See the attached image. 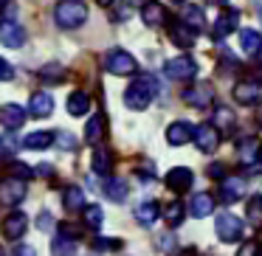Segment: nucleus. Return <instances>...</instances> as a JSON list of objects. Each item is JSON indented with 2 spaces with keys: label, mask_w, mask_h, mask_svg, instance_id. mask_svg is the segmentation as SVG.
Listing matches in <instances>:
<instances>
[{
  "label": "nucleus",
  "mask_w": 262,
  "mask_h": 256,
  "mask_svg": "<svg viewBox=\"0 0 262 256\" xmlns=\"http://www.w3.org/2000/svg\"><path fill=\"white\" fill-rule=\"evenodd\" d=\"M155 96H158V79L144 74V76H136L130 82V87L124 90V104L130 110H147L155 102Z\"/></svg>",
  "instance_id": "obj_1"
},
{
  "label": "nucleus",
  "mask_w": 262,
  "mask_h": 256,
  "mask_svg": "<svg viewBox=\"0 0 262 256\" xmlns=\"http://www.w3.org/2000/svg\"><path fill=\"white\" fill-rule=\"evenodd\" d=\"M85 20H88V6L82 0H59L57 6H54V23L65 31L79 29Z\"/></svg>",
  "instance_id": "obj_2"
},
{
  "label": "nucleus",
  "mask_w": 262,
  "mask_h": 256,
  "mask_svg": "<svg viewBox=\"0 0 262 256\" xmlns=\"http://www.w3.org/2000/svg\"><path fill=\"white\" fill-rule=\"evenodd\" d=\"M166 76H169L172 82H189L198 76V62H194L189 54H183V57H175L166 62Z\"/></svg>",
  "instance_id": "obj_3"
},
{
  "label": "nucleus",
  "mask_w": 262,
  "mask_h": 256,
  "mask_svg": "<svg viewBox=\"0 0 262 256\" xmlns=\"http://www.w3.org/2000/svg\"><path fill=\"white\" fill-rule=\"evenodd\" d=\"M104 68L113 76H133L138 71V65L127 51H119V48H116V51H110L107 57H104Z\"/></svg>",
  "instance_id": "obj_4"
},
{
  "label": "nucleus",
  "mask_w": 262,
  "mask_h": 256,
  "mask_svg": "<svg viewBox=\"0 0 262 256\" xmlns=\"http://www.w3.org/2000/svg\"><path fill=\"white\" fill-rule=\"evenodd\" d=\"M217 144H220V130H217L214 124H200L194 127V147L200 149V152H214Z\"/></svg>",
  "instance_id": "obj_5"
},
{
  "label": "nucleus",
  "mask_w": 262,
  "mask_h": 256,
  "mask_svg": "<svg viewBox=\"0 0 262 256\" xmlns=\"http://www.w3.org/2000/svg\"><path fill=\"white\" fill-rule=\"evenodd\" d=\"M211 99H214V90H211L209 82H198L194 87H186V90H183V102L192 104V107H198V110L209 107Z\"/></svg>",
  "instance_id": "obj_6"
},
{
  "label": "nucleus",
  "mask_w": 262,
  "mask_h": 256,
  "mask_svg": "<svg viewBox=\"0 0 262 256\" xmlns=\"http://www.w3.org/2000/svg\"><path fill=\"white\" fill-rule=\"evenodd\" d=\"M26 197V180L20 177H9V180L0 183V203L3 205H17Z\"/></svg>",
  "instance_id": "obj_7"
},
{
  "label": "nucleus",
  "mask_w": 262,
  "mask_h": 256,
  "mask_svg": "<svg viewBox=\"0 0 262 256\" xmlns=\"http://www.w3.org/2000/svg\"><path fill=\"white\" fill-rule=\"evenodd\" d=\"M214 228H217V237H220L223 242H237V239L243 237V222L234 214H220Z\"/></svg>",
  "instance_id": "obj_8"
},
{
  "label": "nucleus",
  "mask_w": 262,
  "mask_h": 256,
  "mask_svg": "<svg viewBox=\"0 0 262 256\" xmlns=\"http://www.w3.org/2000/svg\"><path fill=\"white\" fill-rule=\"evenodd\" d=\"M198 34L200 31H194L186 20H175V23L169 26V40L175 42L178 48H192L194 40H198Z\"/></svg>",
  "instance_id": "obj_9"
},
{
  "label": "nucleus",
  "mask_w": 262,
  "mask_h": 256,
  "mask_svg": "<svg viewBox=\"0 0 262 256\" xmlns=\"http://www.w3.org/2000/svg\"><path fill=\"white\" fill-rule=\"evenodd\" d=\"M0 42L6 48H23V42H26L23 26L14 23V20H3V23H0Z\"/></svg>",
  "instance_id": "obj_10"
},
{
  "label": "nucleus",
  "mask_w": 262,
  "mask_h": 256,
  "mask_svg": "<svg viewBox=\"0 0 262 256\" xmlns=\"http://www.w3.org/2000/svg\"><path fill=\"white\" fill-rule=\"evenodd\" d=\"M239 26V12L237 9H223L220 14H217V23H214V40H223V37H228L234 29Z\"/></svg>",
  "instance_id": "obj_11"
},
{
  "label": "nucleus",
  "mask_w": 262,
  "mask_h": 256,
  "mask_svg": "<svg viewBox=\"0 0 262 256\" xmlns=\"http://www.w3.org/2000/svg\"><path fill=\"white\" fill-rule=\"evenodd\" d=\"M194 183V175L192 169H186V166H175V169H169V175H166V186L172 189V192H189Z\"/></svg>",
  "instance_id": "obj_12"
},
{
  "label": "nucleus",
  "mask_w": 262,
  "mask_h": 256,
  "mask_svg": "<svg viewBox=\"0 0 262 256\" xmlns=\"http://www.w3.org/2000/svg\"><path fill=\"white\" fill-rule=\"evenodd\" d=\"M29 113L34 115V119H48V115L54 113V99H51V93H46V90L31 93V99H29Z\"/></svg>",
  "instance_id": "obj_13"
},
{
  "label": "nucleus",
  "mask_w": 262,
  "mask_h": 256,
  "mask_svg": "<svg viewBox=\"0 0 262 256\" xmlns=\"http://www.w3.org/2000/svg\"><path fill=\"white\" fill-rule=\"evenodd\" d=\"M26 119H29V115H26V110L20 107V104H3V107H0V124L12 132L20 130V127L26 124Z\"/></svg>",
  "instance_id": "obj_14"
},
{
  "label": "nucleus",
  "mask_w": 262,
  "mask_h": 256,
  "mask_svg": "<svg viewBox=\"0 0 262 256\" xmlns=\"http://www.w3.org/2000/svg\"><path fill=\"white\" fill-rule=\"evenodd\" d=\"M26 228H29V217H26L23 211H14V214H9L6 220H3V234H6L9 239H20L26 234Z\"/></svg>",
  "instance_id": "obj_15"
},
{
  "label": "nucleus",
  "mask_w": 262,
  "mask_h": 256,
  "mask_svg": "<svg viewBox=\"0 0 262 256\" xmlns=\"http://www.w3.org/2000/svg\"><path fill=\"white\" fill-rule=\"evenodd\" d=\"M194 138V127L186 124V121H175V124L166 130V141L172 144V147H183L186 141H192Z\"/></svg>",
  "instance_id": "obj_16"
},
{
  "label": "nucleus",
  "mask_w": 262,
  "mask_h": 256,
  "mask_svg": "<svg viewBox=\"0 0 262 256\" xmlns=\"http://www.w3.org/2000/svg\"><path fill=\"white\" fill-rule=\"evenodd\" d=\"M245 192V183L239 177H223L220 180V200L223 203H237Z\"/></svg>",
  "instance_id": "obj_17"
},
{
  "label": "nucleus",
  "mask_w": 262,
  "mask_h": 256,
  "mask_svg": "<svg viewBox=\"0 0 262 256\" xmlns=\"http://www.w3.org/2000/svg\"><path fill=\"white\" fill-rule=\"evenodd\" d=\"M211 211H214V197H211L209 192H200L192 197V203H189V214L198 217V220H203V217H209Z\"/></svg>",
  "instance_id": "obj_18"
},
{
  "label": "nucleus",
  "mask_w": 262,
  "mask_h": 256,
  "mask_svg": "<svg viewBox=\"0 0 262 256\" xmlns=\"http://www.w3.org/2000/svg\"><path fill=\"white\" fill-rule=\"evenodd\" d=\"M239 48H243V54H248V57H256V54L262 51V34L254 29H243L239 31Z\"/></svg>",
  "instance_id": "obj_19"
},
{
  "label": "nucleus",
  "mask_w": 262,
  "mask_h": 256,
  "mask_svg": "<svg viewBox=\"0 0 262 256\" xmlns=\"http://www.w3.org/2000/svg\"><path fill=\"white\" fill-rule=\"evenodd\" d=\"M141 20L149 26V29H155V26H164V23H166V9L161 6V3L147 0V6L141 9Z\"/></svg>",
  "instance_id": "obj_20"
},
{
  "label": "nucleus",
  "mask_w": 262,
  "mask_h": 256,
  "mask_svg": "<svg viewBox=\"0 0 262 256\" xmlns=\"http://www.w3.org/2000/svg\"><path fill=\"white\" fill-rule=\"evenodd\" d=\"M237 152H239V164H245V166L259 160V144H256V138H243V141H237Z\"/></svg>",
  "instance_id": "obj_21"
},
{
  "label": "nucleus",
  "mask_w": 262,
  "mask_h": 256,
  "mask_svg": "<svg viewBox=\"0 0 262 256\" xmlns=\"http://www.w3.org/2000/svg\"><path fill=\"white\" fill-rule=\"evenodd\" d=\"M158 214H161V208H158L155 200H141V203L136 205V220L141 222V225H152V222L158 220Z\"/></svg>",
  "instance_id": "obj_22"
},
{
  "label": "nucleus",
  "mask_w": 262,
  "mask_h": 256,
  "mask_svg": "<svg viewBox=\"0 0 262 256\" xmlns=\"http://www.w3.org/2000/svg\"><path fill=\"white\" fill-rule=\"evenodd\" d=\"M91 110V96H88L85 90H74L68 96V113L76 115V119H82V115Z\"/></svg>",
  "instance_id": "obj_23"
},
{
  "label": "nucleus",
  "mask_w": 262,
  "mask_h": 256,
  "mask_svg": "<svg viewBox=\"0 0 262 256\" xmlns=\"http://www.w3.org/2000/svg\"><path fill=\"white\" fill-rule=\"evenodd\" d=\"M62 203H65L68 211H82L85 208V192H82V186H65Z\"/></svg>",
  "instance_id": "obj_24"
},
{
  "label": "nucleus",
  "mask_w": 262,
  "mask_h": 256,
  "mask_svg": "<svg viewBox=\"0 0 262 256\" xmlns=\"http://www.w3.org/2000/svg\"><path fill=\"white\" fill-rule=\"evenodd\" d=\"M234 99H237L239 104H254L256 99H259V87H256L254 82H239V85L234 87Z\"/></svg>",
  "instance_id": "obj_25"
},
{
  "label": "nucleus",
  "mask_w": 262,
  "mask_h": 256,
  "mask_svg": "<svg viewBox=\"0 0 262 256\" xmlns=\"http://www.w3.org/2000/svg\"><path fill=\"white\" fill-rule=\"evenodd\" d=\"M127 180H121V177H110L107 183H104V194H107L113 203H121V200H127Z\"/></svg>",
  "instance_id": "obj_26"
},
{
  "label": "nucleus",
  "mask_w": 262,
  "mask_h": 256,
  "mask_svg": "<svg viewBox=\"0 0 262 256\" xmlns=\"http://www.w3.org/2000/svg\"><path fill=\"white\" fill-rule=\"evenodd\" d=\"M37 76H40V82H46V85H59V82H65V71H62V65H59V62L42 65V71Z\"/></svg>",
  "instance_id": "obj_27"
},
{
  "label": "nucleus",
  "mask_w": 262,
  "mask_h": 256,
  "mask_svg": "<svg viewBox=\"0 0 262 256\" xmlns=\"http://www.w3.org/2000/svg\"><path fill=\"white\" fill-rule=\"evenodd\" d=\"M51 256H76V239L59 234V237L54 239V245H51Z\"/></svg>",
  "instance_id": "obj_28"
},
{
  "label": "nucleus",
  "mask_w": 262,
  "mask_h": 256,
  "mask_svg": "<svg viewBox=\"0 0 262 256\" xmlns=\"http://www.w3.org/2000/svg\"><path fill=\"white\" fill-rule=\"evenodd\" d=\"M51 144H54V132L40 130V132H31V135H26L23 147H26V149H48Z\"/></svg>",
  "instance_id": "obj_29"
},
{
  "label": "nucleus",
  "mask_w": 262,
  "mask_h": 256,
  "mask_svg": "<svg viewBox=\"0 0 262 256\" xmlns=\"http://www.w3.org/2000/svg\"><path fill=\"white\" fill-rule=\"evenodd\" d=\"M110 169H113V155L107 149H96L93 152V172L96 175H110Z\"/></svg>",
  "instance_id": "obj_30"
},
{
  "label": "nucleus",
  "mask_w": 262,
  "mask_h": 256,
  "mask_svg": "<svg viewBox=\"0 0 262 256\" xmlns=\"http://www.w3.org/2000/svg\"><path fill=\"white\" fill-rule=\"evenodd\" d=\"M82 222H85L88 228H93V231H96V228L104 222L102 205H85V208H82Z\"/></svg>",
  "instance_id": "obj_31"
},
{
  "label": "nucleus",
  "mask_w": 262,
  "mask_h": 256,
  "mask_svg": "<svg viewBox=\"0 0 262 256\" xmlns=\"http://www.w3.org/2000/svg\"><path fill=\"white\" fill-rule=\"evenodd\" d=\"M102 130H104V119L102 115H93V119L88 121V127H85V141L88 144H99L104 138Z\"/></svg>",
  "instance_id": "obj_32"
},
{
  "label": "nucleus",
  "mask_w": 262,
  "mask_h": 256,
  "mask_svg": "<svg viewBox=\"0 0 262 256\" xmlns=\"http://www.w3.org/2000/svg\"><path fill=\"white\" fill-rule=\"evenodd\" d=\"M17 149H20V144H17V138H14L12 132H3V135H0V160L14 158Z\"/></svg>",
  "instance_id": "obj_33"
},
{
  "label": "nucleus",
  "mask_w": 262,
  "mask_h": 256,
  "mask_svg": "<svg viewBox=\"0 0 262 256\" xmlns=\"http://www.w3.org/2000/svg\"><path fill=\"white\" fill-rule=\"evenodd\" d=\"M245 217H248L251 225H262V194H256V197L248 200V205H245Z\"/></svg>",
  "instance_id": "obj_34"
},
{
  "label": "nucleus",
  "mask_w": 262,
  "mask_h": 256,
  "mask_svg": "<svg viewBox=\"0 0 262 256\" xmlns=\"http://www.w3.org/2000/svg\"><path fill=\"white\" fill-rule=\"evenodd\" d=\"M214 127L223 132H231L234 130V113L228 107H217L214 110Z\"/></svg>",
  "instance_id": "obj_35"
},
{
  "label": "nucleus",
  "mask_w": 262,
  "mask_h": 256,
  "mask_svg": "<svg viewBox=\"0 0 262 256\" xmlns=\"http://www.w3.org/2000/svg\"><path fill=\"white\" fill-rule=\"evenodd\" d=\"M183 20H186L189 26H192L194 31H200L206 26V14L200 6H186V12H183Z\"/></svg>",
  "instance_id": "obj_36"
},
{
  "label": "nucleus",
  "mask_w": 262,
  "mask_h": 256,
  "mask_svg": "<svg viewBox=\"0 0 262 256\" xmlns=\"http://www.w3.org/2000/svg\"><path fill=\"white\" fill-rule=\"evenodd\" d=\"M164 217H166V222H169V228H178V225L183 222V203H178V200H172V203L166 205Z\"/></svg>",
  "instance_id": "obj_37"
},
{
  "label": "nucleus",
  "mask_w": 262,
  "mask_h": 256,
  "mask_svg": "<svg viewBox=\"0 0 262 256\" xmlns=\"http://www.w3.org/2000/svg\"><path fill=\"white\" fill-rule=\"evenodd\" d=\"M119 248H121L119 239H107V237H96V239H93V250H107V253H110V250H119Z\"/></svg>",
  "instance_id": "obj_38"
},
{
  "label": "nucleus",
  "mask_w": 262,
  "mask_h": 256,
  "mask_svg": "<svg viewBox=\"0 0 262 256\" xmlns=\"http://www.w3.org/2000/svg\"><path fill=\"white\" fill-rule=\"evenodd\" d=\"M12 175H17L20 180H29V177H34V169H29L26 164H20V160H14V164H12Z\"/></svg>",
  "instance_id": "obj_39"
},
{
  "label": "nucleus",
  "mask_w": 262,
  "mask_h": 256,
  "mask_svg": "<svg viewBox=\"0 0 262 256\" xmlns=\"http://www.w3.org/2000/svg\"><path fill=\"white\" fill-rule=\"evenodd\" d=\"M57 144H59V149H68V152H71V149H76V138L71 135V132H59Z\"/></svg>",
  "instance_id": "obj_40"
},
{
  "label": "nucleus",
  "mask_w": 262,
  "mask_h": 256,
  "mask_svg": "<svg viewBox=\"0 0 262 256\" xmlns=\"http://www.w3.org/2000/svg\"><path fill=\"white\" fill-rule=\"evenodd\" d=\"M9 79H14V68L0 57V82H9Z\"/></svg>",
  "instance_id": "obj_41"
},
{
  "label": "nucleus",
  "mask_w": 262,
  "mask_h": 256,
  "mask_svg": "<svg viewBox=\"0 0 262 256\" xmlns=\"http://www.w3.org/2000/svg\"><path fill=\"white\" fill-rule=\"evenodd\" d=\"M37 225H40V231H51V228H54V217L48 214V211H42V214L37 217Z\"/></svg>",
  "instance_id": "obj_42"
},
{
  "label": "nucleus",
  "mask_w": 262,
  "mask_h": 256,
  "mask_svg": "<svg viewBox=\"0 0 262 256\" xmlns=\"http://www.w3.org/2000/svg\"><path fill=\"white\" fill-rule=\"evenodd\" d=\"M206 172H209L211 180H223V177H226V166H223V164H211Z\"/></svg>",
  "instance_id": "obj_43"
},
{
  "label": "nucleus",
  "mask_w": 262,
  "mask_h": 256,
  "mask_svg": "<svg viewBox=\"0 0 262 256\" xmlns=\"http://www.w3.org/2000/svg\"><path fill=\"white\" fill-rule=\"evenodd\" d=\"M259 253V245L256 242H248V245H243V250H239L237 256H256Z\"/></svg>",
  "instance_id": "obj_44"
},
{
  "label": "nucleus",
  "mask_w": 262,
  "mask_h": 256,
  "mask_svg": "<svg viewBox=\"0 0 262 256\" xmlns=\"http://www.w3.org/2000/svg\"><path fill=\"white\" fill-rule=\"evenodd\" d=\"M130 6H119V12H116L113 14V20H116V23H121V20H130Z\"/></svg>",
  "instance_id": "obj_45"
},
{
  "label": "nucleus",
  "mask_w": 262,
  "mask_h": 256,
  "mask_svg": "<svg viewBox=\"0 0 262 256\" xmlns=\"http://www.w3.org/2000/svg\"><path fill=\"white\" fill-rule=\"evenodd\" d=\"M14 256H37V250L31 248V245H17V250H14Z\"/></svg>",
  "instance_id": "obj_46"
},
{
  "label": "nucleus",
  "mask_w": 262,
  "mask_h": 256,
  "mask_svg": "<svg viewBox=\"0 0 262 256\" xmlns=\"http://www.w3.org/2000/svg\"><path fill=\"white\" fill-rule=\"evenodd\" d=\"M34 175H46V177H48V175H54V169L46 164V166H37V169H34Z\"/></svg>",
  "instance_id": "obj_47"
},
{
  "label": "nucleus",
  "mask_w": 262,
  "mask_h": 256,
  "mask_svg": "<svg viewBox=\"0 0 262 256\" xmlns=\"http://www.w3.org/2000/svg\"><path fill=\"white\" fill-rule=\"evenodd\" d=\"M96 3H99V6H102V9H104V6H113L116 0H96Z\"/></svg>",
  "instance_id": "obj_48"
},
{
  "label": "nucleus",
  "mask_w": 262,
  "mask_h": 256,
  "mask_svg": "<svg viewBox=\"0 0 262 256\" xmlns=\"http://www.w3.org/2000/svg\"><path fill=\"white\" fill-rule=\"evenodd\" d=\"M256 14H259V20H262V0H256Z\"/></svg>",
  "instance_id": "obj_49"
},
{
  "label": "nucleus",
  "mask_w": 262,
  "mask_h": 256,
  "mask_svg": "<svg viewBox=\"0 0 262 256\" xmlns=\"http://www.w3.org/2000/svg\"><path fill=\"white\" fill-rule=\"evenodd\" d=\"M178 256H198V253H194V250H181Z\"/></svg>",
  "instance_id": "obj_50"
},
{
  "label": "nucleus",
  "mask_w": 262,
  "mask_h": 256,
  "mask_svg": "<svg viewBox=\"0 0 262 256\" xmlns=\"http://www.w3.org/2000/svg\"><path fill=\"white\" fill-rule=\"evenodd\" d=\"M6 3H9V0H0V12H3V9H6Z\"/></svg>",
  "instance_id": "obj_51"
},
{
  "label": "nucleus",
  "mask_w": 262,
  "mask_h": 256,
  "mask_svg": "<svg viewBox=\"0 0 262 256\" xmlns=\"http://www.w3.org/2000/svg\"><path fill=\"white\" fill-rule=\"evenodd\" d=\"M211 3H223V6H226V3H228V0H211Z\"/></svg>",
  "instance_id": "obj_52"
},
{
  "label": "nucleus",
  "mask_w": 262,
  "mask_h": 256,
  "mask_svg": "<svg viewBox=\"0 0 262 256\" xmlns=\"http://www.w3.org/2000/svg\"><path fill=\"white\" fill-rule=\"evenodd\" d=\"M256 115H259V124H262V104H259V113H256Z\"/></svg>",
  "instance_id": "obj_53"
},
{
  "label": "nucleus",
  "mask_w": 262,
  "mask_h": 256,
  "mask_svg": "<svg viewBox=\"0 0 262 256\" xmlns=\"http://www.w3.org/2000/svg\"><path fill=\"white\" fill-rule=\"evenodd\" d=\"M172 3H186V0H172Z\"/></svg>",
  "instance_id": "obj_54"
},
{
  "label": "nucleus",
  "mask_w": 262,
  "mask_h": 256,
  "mask_svg": "<svg viewBox=\"0 0 262 256\" xmlns=\"http://www.w3.org/2000/svg\"><path fill=\"white\" fill-rule=\"evenodd\" d=\"M259 160H262V144H259Z\"/></svg>",
  "instance_id": "obj_55"
},
{
  "label": "nucleus",
  "mask_w": 262,
  "mask_h": 256,
  "mask_svg": "<svg viewBox=\"0 0 262 256\" xmlns=\"http://www.w3.org/2000/svg\"><path fill=\"white\" fill-rule=\"evenodd\" d=\"M256 256H262V248H259V253H256Z\"/></svg>",
  "instance_id": "obj_56"
},
{
  "label": "nucleus",
  "mask_w": 262,
  "mask_h": 256,
  "mask_svg": "<svg viewBox=\"0 0 262 256\" xmlns=\"http://www.w3.org/2000/svg\"><path fill=\"white\" fill-rule=\"evenodd\" d=\"M0 256H3V250H0Z\"/></svg>",
  "instance_id": "obj_57"
}]
</instances>
